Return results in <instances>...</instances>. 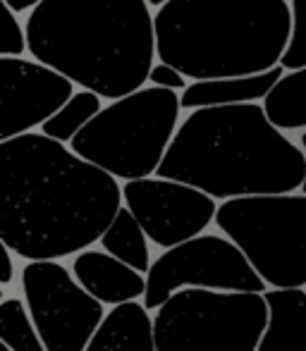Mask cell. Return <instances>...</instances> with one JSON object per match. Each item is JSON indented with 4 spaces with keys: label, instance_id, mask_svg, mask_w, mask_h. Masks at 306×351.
Listing matches in <instances>:
<instances>
[{
    "label": "cell",
    "instance_id": "obj_18",
    "mask_svg": "<svg viewBox=\"0 0 306 351\" xmlns=\"http://www.w3.org/2000/svg\"><path fill=\"white\" fill-rule=\"evenodd\" d=\"M101 110H103L101 96L82 88V91H77L75 96L51 117V120L43 122L41 134L51 136V139H56V141H62V143L72 141Z\"/></svg>",
    "mask_w": 306,
    "mask_h": 351
},
{
    "label": "cell",
    "instance_id": "obj_27",
    "mask_svg": "<svg viewBox=\"0 0 306 351\" xmlns=\"http://www.w3.org/2000/svg\"><path fill=\"white\" fill-rule=\"evenodd\" d=\"M0 351H12V349H10L8 344H0Z\"/></svg>",
    "mask_w": 306,
    "mask_h": 351
},
{
    "label": "cell",
    "instance_id": "obj_1",
    "mask_svg": "<svg viewBox=\"0 0 306 351\" xmlns=\"http://www.w3.org/2000/svg\"><path fill=\"white\" fill-rule=\"evenodd\" d=\"M117 177L46 134L0 141V241L27 261H58L101 241L122 208Z\"/></svg>",
    "mask_w": 306,
    "mask_h": 351
},
{
    "label": "cell",
    "instance_id": "obj_25",
    "mask_svg": "<svg viewBox=\"0 0 306 351\" xmlns=\"http://www.w3.org/2000/svg\"><path fill=\"white\" fill-rule=\"evenodd\" d=\"M302 148H304V153H306V132H304V134H302ZM302 189H304V194H306V180H304Z\"/></svg>",
    "mask_w": 306,
    "mask_h": 351
},
{
    "label": "cell",
    "instance_id": "obj_3",
    "mask_svg": "<svg viewBox=\"0 0 306 351\" xmlns=\"http://www.w3.org/2000/svg\"><path fill=\"white\" fill-rule=\"evenodd\" d=\"M24 29L34 60L108 101L144 88L158 56L146 0H43Z\"/></svg>",
    "mask_w": 306,
    "mask_h": 351
},
{
    "label": "cell",
    "instance_id": "obj_9",
    "mask_svg": "<svg viewBox=\"0 0 306 351\" xmlns=\"http://www.w3.org/2000/svg\"><path fill=\"white\" fill-rule=\"evenodd\" d=\"M22 291L48 351H86L106 311L65 265L58 261H29L22 268Z\"/></svg>",
    "mask_w": 306,
    "mask_h": 351
},
{
    "label": "cell",
    "instance_id": "obj_15",
    "mask_svg": "<svg viewBox=\"0 0 306 351\" xmlns=\"http://www.w3.org/2000/svg\"><path fill=\"white\" fill-rule=\"evenodd\" d=\"M266 301L270 318L256 351H306V291L273 289Z\"/></svg>",
    "mask_w": 306,
    "mask_h": 351
},
{
    "label": "cell",
    "instance_id": "obj_7",
    "mask_svg": "<svg viewBox=\"0 0 306 351\" xmlns=\"http://www.w3.org/2000/svg\"><path fill=\"white\" fill-rule=\"evenodd\" d=\"M268 301L256 291L180 289L153 318L158 351H256L268 328Z\"/></svg>",
    "mask_w": 306,
    "mask_h": 351
},
{
    "label": "cell",
    "instance_id": "obj_10",
    "mask_svg": "<svg viewBox=\"0 0 306 351\" xmlns=\"http://www.w3.org/2000/svg\"><path fill=\"white\" fill-rule=\"evenodd\" d=\"M122 196L127 208L144 227L146 237L163 249H172L199 237L211 222H215L218 213L213 196L185 182L163 177L125 182Z\"/></svg>",
    "mask_w": 306,
    "mask_h": 351
},
{
    "label": "cell",
    "instance_id": "obj_2",
    "mask_svg": "<svg viewBox=\"0 0 306 351\" xmlns=\"http://www.w3.org/2000/svg\"><path fill=\"white\" fill-rule=\"evenodd\" d=\"M156 177L220 201L292 194L306 180V153L268 120L263 106L199 108L177 127Z\"/></svg>",
    "mask_w": 306,
    "mask_h": 351
},
{
    "label": "cell",
    "instance_id": "obj_20",
    "mask_svg": "<svg viewBox=\"0 0 306 351\" xmlns=\"http://www.w3.org/2000/svg\"><path fill=\"white\" fill-rule=\"evenodd\" d=\"M292 34L280 58V67L287 72L306 67V0H292Z\"/></svg>",
    "mask_w": 306,
    "mask_h": 351
},
{
    "label": "cell",
    "instance_id": "obj_17",
    "mask_svg": "<svg viewBox=\"0 0 306 351\" xmlns=\"http://www.w3.org/2000/svg\"><path fill=\"white\" fill-rule=\"evenodd\" d=\"M263 110L278 130H306V67L280 77L266 96Z\"/></svg>",
    "mask_w": 306,
    "mask_h": 351
},
{
    "label": "cell",
    "instance_id": "obj_23",
    "mask_svg": "<svg viewBox=\"0 0 306 351\" xmlns=\"http://www.w3.org/2000/svg\"><path fill=\"white\" fill-rule=\"evenodd\" d=\"M14 280V261H12V251L3 244V275H0V282L3 285H10Z\"/></svg>",
    "mask_w": 306,
    "mask_h": 351
},
{
    "label": "cell",
    "instance_id": "obj_19",
    "mask_svg": "<svg viewBox=\"0 0 306 351\" xmlns=\"http://www.w3.org/2000/svg\"><path fill=\"white\" fill-rule=\"evenodd\" d=\"M0 337L12 351H48L27 304L17 296H10L0 304Z\"/></svg>",
    "mask_w": 306,
    "mask_h": 351
},
{
    "label": "cell",
    "instance_id": "obj_21",
    "mask_svg": "<svg viewBox=\"0 0 306 351\" xmlns=\"http://www.w3.org/2000/svg\"><path fill=\"white\" fill-rule=\"evenodd\" d=\"M29 51L27 29L19 27L17 12L3 8V32H0V58H22V53Z\"/></svg>",
    "mask_w": 306,
    "mask_h": 351
},
{
    "label": "cell",
    "instance_id": "obj_11",
    "mask_svg": "<svg viewBox=\"0 0 306 351\" xmlns=\"http://www.w3.org/2000/svg\"><path fill=\"white\" fill-rule=\"evenodd\" d=\"M75 82L43 62L0 58V141L29 134L70 98Z\"/></svg>",
    "mask_w": 306,
    "mask_h": 351
},
{
    "label": "cell",
    "instance_id": "obj_16",
    "mask_svg": "<svg viewBox=\"0 0 306 351\" xmlns=\"http://www.w3.org/2000/svg\"><path fill=\"white\" fill-rule=\"evenodd\" d=\"M103 251H108L110 256L120 258L122 263L132 265L139 273H149L151 270V249H149V237H146L144 227L139 225V220L134 217V213L130 208H120L115 215V220L110 222V227L106 230V234L101 237Z\"/></svg>",
    "mask_w": 306,
    "mask_h": 351
},
{
    "label": "cell",
    "instance_id": "obj_12",
    "mask_svg": "<svg viewBox=\"0 0 306 351\" xmlns=\"http://www.w3.org/2000/svg\"><path fill=\"white\" fill-rule=\"evenodd\" d=\"M72 270L79 285L91 296H96L101 304L120 306L146 294L144 273L122 263L108 251H82L77 254Z\"/></svg>",
    "mask_w": 306,
    "mask_h": 351
},
{
    "label": "cell",
    "instance_id": "obj_13",
    "mask_svg": "<svg viewBox=\"0 0 306 351\" xmlns=\"http://www.w3.org/2000/svg\"><path fill=\"white\" fill-rule=\"evenodd\" d=\"M285 74V67H273L261 74H246V77H223V79H204L194 82L182 91L180 101L187 110L199 108H218V106H242V103L266 101L273 86Z\"/></svg>",
    "mask_w": 306,
    "mask_h": 351
},
{
    "label": "cell",
    "instance_id": "obj_22",
    "mask_svg": "<svg viewBox=\"0 0 306 351\" xmlns=\"http://www.w3.org/2000/svg\"><path fill=\"white\" fill-rule=\"evenodd\" d=\"M149 82L151 86L170 88V91H185L187 88V77L177 67L167 65V62H158V65L151 67Z\"/></svg>",
    "mask_w": 306,
    "mask_h": 351
},
{
    "label": "cell",
    "instance_id": "obj_24",
    "mask_svg": "<svg viewBox=\"0 0 306 351\" xmlns=\"http://www.w3.org/2000/svg\"><path fill=\"white\" fill-rule=\"evenodd\" d=\"M3 3L14 12H27V10H34L36 5H41L43 0H3Z\"/></svg>",
    "mask_w": 306,
    "mask_h": 351
},
{
    "label": "cell",
    "instance_id": "obj_14",
    "mask_svg": "<svg viewBox=\"0 0 306 351\" xmlns=\"http://www.w3.org/2000/svg\"><path fill=\"white\" fill-rule=\"evenodd\" d=\"M86 351H158L149 308L137 301L113 306Z\"/></svg>",
    "mask_w": 306,
    "mask_h": 351
},
{
    "label": "cell",
    "instance_id": "obj_26",
    "mask_svg": "<svg viewBox=\"0 0 306 351\" xmlns=\"http://www.w3.org/2000/svg\"><path fill=\"white\" fill-rule=\"evenodd\" d=\"M146 3H149V5H158V8H161V5H165L167 0H146Z\"/></svg>",
    "mask_w": 306,
    "mask_h": 351
},
{
    "label": "cell",
    "instance_id": "obj_8",
    "mask_svg": "<svg viewBox=\"0 0 306 351\" xmlns=\"http://www.w3.org/2000/svg\"><path fill=\"white\" fill-rule=\"evenodd\" d=\"M266 282L254 270L242 249L228 237L199 234L165 249L146 273L144 306L158 311L180 289L256 291L263 294Z\"/></svg>",
    "mask_w": 306,
    "mask_h": 351
},
{
    "label": "cell",
    "instance_id": "obj_4",
    "mask_svg": "<svg viewBox=\"0 0 306 351\" xmlns=\"http://www.w3.org/2000/svg\"><path fill=\"white\" fill-rule=\"evenodd\" d=\"M153 24L158 60L187 79L246 77L280 65L292 8L287 0H167Z\"/></svg>",
    "mask_w": 306,
    "mask_h": 351
},
{
    "label": "cell",
    "instance_id": "obj_6",
    "mask_svg": "<svg viewBox=\"0 0 306 351\" xmlns=\"http://www.w3.org/2000/svg\"><path fill=\"white\" fill-rule=\"evenodd\" d=\"M215 225L273 289L306 287V194L223 201Z\"/></svg>",
    "mask_w": 306,
    "mask_h": 351
},
{
    "label": "cell",
    "instance_id": "obj_5",
    "mask_svg": "<svg viewBox=\"0 0 306 351\" xmlns=\"http://www.w3.org/2000/svg\"><path fill=\"white\" fill-rule=\"evenodd\" d=\"M180 110V96L170 88H139L103 108L70 141L72 151L117 180H144L161 167Z\"/></svg>",
    "mask_w": 306,
    "mask_h": 351
}]
</instances>
